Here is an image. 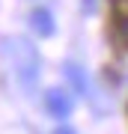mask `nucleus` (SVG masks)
<instances>
[{
    "label": "nucleus",
    "instance_id": "obj_1",
    "mask_svg": "<svg viewBox=\"0 0 128 134\" xmlns=\"http://www.w3.org/2000/svg\"><path fill=\"white\" fill-rule=\"evenodd\" d=\"M0 57L6 60V66L15 72V77L24 86H33V81L39 77V54L36 48L21 36H6L0 42Z\"/></svg>",
    "mask_w": 128,
    "mask_h": 134
},
{
    "label": "nucleus",
    "instance_id": "obj_2",
    "mask_svg": "<svg viewBox=\"0 0 128 134\" xmlns=\"http://www.w3.org/2000/svg\"><path fill=\"white\" fill-rule=\"evenodd\" d=\"M45 107H48V113H51L54 119H66V116L71 113V98H69L66 90L51 86V90L45 92Z\"/></svg>",
    "mask_w": 128,
    "mask_h": 134
},
{
    "label": "nucleus",
    "instance_id": "obj_6",
    "mask_svg": "<svg viewBox=\"0 0 128 134\" xmlns=\"http://www.w3.org/2000/svg\"><path fill=\"white\" fill-rule=\"evenodd\" d=\"M81 6H84V12H95V0H81Z\"/></svg>",
    "mask_w": 128,
    "mask_h": 134
},
{
    "label": "nucleus",
    "instance_id": "obj_3",
    "mask_svg": "<svg viewBox=\"0 0 128 134\" xmlns=\"http://www.w3.org/2000/svg\"><path fill=\"white\" fill-rule=\"evenodd\" d=\"M63 75H66V81L71 83V90L77 92V96H90V81H86V72L77 63H66L63 66Z\"/></svg>",
    "mask_w": 128,
    "mask_h": 134
},
{
    "label": "nucleus",
    "instance_id": "obj_5",
    "mask_svg": "<svg viewBox=\"0 0 128 134\" xmlns=\"http://www.w3.org/2000/svg\"><path fill=\"white\" fill-rule=\"evenodd\" d=\"M110 3H113V9H116L119 18H128V0H110Z\"/></svg>",
    "mask_w": 128,
    "mask_h": 134
},
{
    "label": "nucleus",
    "instance_id": "obj_7",
    "mask_svg": "<svg viewBox=\"0 0 128 134\" xmlns=\"http://www.w3.org/2000/svg\"><path fill=\"white\" fill-rule=\"evenodd\" d=\"M54 134H75V131H71V128H57Z\"/></svg>",
    "mask_w": 128,
    "mask_h": 134
},
{
    "label": "nucleus",
    "instance_id": "obj_4",
    "mask_svg": "<svg viewBox=\"0 0 128 134\" xmlns=\"http://www.w3.org/2000/svg\"><path fill=\"white\" fill-rule=\"evenodd\" d=\"M30 24H33V30L39 36H51L54 33V18L48 9H36L33 15H30Z\"/></svg>",
    "mask_w": 128,
    "mask_h": 134
}]
</instances>
